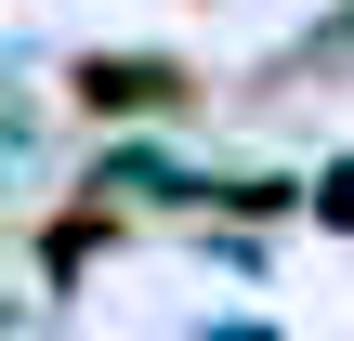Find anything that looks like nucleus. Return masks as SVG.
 I'll list each match as a JSON object with an SVG mask.
<instances>
[{
	"mask_svg": "<svg viewBox=\"0 0 354 341\" xmlns=\"http://www.w3.org/2000/svg\"><path fill=\"white\" fill-rule=\"evenodd\" d=\"M79 92H92V105H158L171 66H79Z\"/></svg>",
	"mask_w": 354,
	"mask_h": 341,
	"instance_id": "f257e3e1",
	"label": "nucleus"
}]
</instances>
